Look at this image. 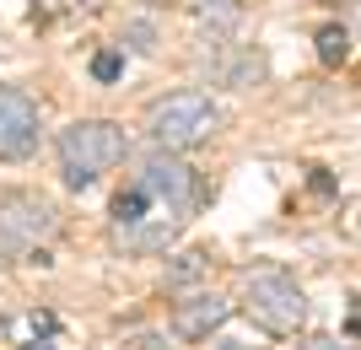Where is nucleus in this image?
<instances>
[{"instance_id":"nucleus-12","label":"nucleus","mask_w":361,"mask_h":350,"mask_svg":"<svg viewBox=\"0 0 361 350\" xmlns=\"http://www.w3.org/2000/svg\"><path fill=\"white\" fill-rule=\"evenodd\" d=\"M81 0H32V11H27V22L32 27H49V22H60V16H71Z\"/></svg>"},{"instance_id":"nucleus-9","label":"nucleus","mask_w":361,"mask_h":350,"mask_svg":"<svg viewBox=\"0 0 361 350\" xmlns=\"http://www.w3.org/2000/svg\"><path fill=\"white\" fill-rule=\"evenodd\" d=\"M238 22H243V6H238V0H205L200 16H195L200 44H205V49H226V44H232V32H238Z\"/></svg>"},{"instance_id":"nucleus-18","label":"nucleus","mask_w":361,"mask_h":350,"mask_svg":"<svg viewBox=\"0 0 361 350\" xmlns=\"http://www.w3.org/2000/svg\"><path fill=\"white\" fill-rule=\"evenodd\" d=\"M22 350H54V345H44V339H38V345H22Z\"/></svg>"},{"instance_id":"nucleus-5","label":"nucleus","mask_w":361,"mask_h":350,"mask_svg":"<svg viewBox=\"0 0 361 350\" xmlns=\"http://www.w3.org/2000/svg\"><path fill=\"white\" fill-rule=\"evenodd\" d=\"M135 189H140V194H151L162 211L189 215V205H195V194H200V178H195V168L183 162V151H157V156L140 162Z\"/></svg>"},{"instance_id":"nucleus-2","label":"nucleus","mask_w":361,"mask_h":350,"mask_svg":"<svg viewBox=\"0 0 361 350\" xmlns=\"http://www.w3.org/2000/svg\"><path fill=\"white\" fill-rule=\"evenodd\" d=\"M221 130V113L205 92H173L146 113V135L157 151H189L200 140H211Z\"/></svg>"},{"instance_id":"nucleus-14","label":"nucleus","mask_w":361,"mask_h":350,"mask_svg":"<svg viewBox=\"0 0 361 350\" xmlns=\"http://www.w3.org/2000/svg\"><path fill=\"white\" fill-rule=\"evenodd\" d=\"M264 76V54H243L232 70H226V87H243V81H259Z\"/></svg>"},{"instance_id":"nucleus-7","label":"nucleus","mask_w":361,"mask_h":350,"mask_svg":"<svg viewBox=\"0 0 361 350\" xmlns=\"http://www.w3.org/2000/svg\"><path fill=\"white\" fill-rule=\"evenodd\" d=\"M226 318H232V302L216 296V291H200V296H183V302L173 307V335L195 345V339H211Z\"/></svg>"},{"instance_id":"nucleus-1","label":"nucleus","mask_w":361,"mask_h":350,"mask_svg":"<svg viewBox=\"0 0 361 350\" xmlns=\"http://www.w3.org/2000/svg\"><path fill=\"white\" fill-rule=\"evenodd\" d=\"M130 151V140L114 119H75L71 130H60V173L71 189H87L103 173H114Z\"/></svg>"},{"instance_id":"nucleus-17","label":"nucleus","mask_w":361,"mask_h":350,"mask_svg":"<svg viewBox=\"0 0 361 350\" xmlns=\"http://www.w3.org/2000/svg\"><path fill=\"white\" fill-rule=\"evenodd\" d=\"M211 350H254V345H211Z\"/></svg>"},{"instance_id":"nucleus-6","label":"nucleus","mask_w":361,"mask_h":350,"mask_svg":"<svg viewBox=\"0 0 361 350\" xmlns=\"http://www.w3.org/2000/svg\"><path fill=\"white\" fill-rule=\"evenodd\" d=\"M38 151V103L16 87H0V162H22Z\"/></svg>"},{"instance_id":"nucleus-13","label":"nucleus","mask_w":361,"mask_h":350,"mask_svg":"<svg viewBox=\"0 0 361 350\" xmlns=\"http://www.w3.org/2000/svg\"><path fill=\"white\" fill-rule=\"evenodd\" d=\"M92 76L103 81V87H108V81H119L124 76V54H119V49H97V54H92Z\"/></svg>"},{"instance_id":"nucleus-8","label":"nucleus","mask_w":361,"mask_h":350,"mask_svg":"<svg viewBox=\"0 0 361 350\" xmlns=\"http://www.w3.org/2000/svg\"><path fill=\"white\" fill-rule=\"evenodd\" d=\"M183 215H167V211H151L140 221H114V243L124 254H167V243L178 237Z\"/></svg>"},{"instance_id":"nucleus-10","label":"nucleus","mask_w":361,"mask_h":350,"mask_svg":"<svg viewBox=\"0 0 361 350\" xmlns=\"http://www.w3.org/2000/svg\"><path fill=\"white\" fill-rule=\"evenodd\" d=\"M205 275H211V254L189 248V254H178V259L167 264L162 286H167V291H183V286H195V280H205Z\"/></svg>"},{"instance_id":"nucleus-16","label":"nucleus","mask_w":361,"mask_h":350,"mask_svg":"<svg viewBox=\"0 0 361 350\" xmlns=\"http://www.w3.org/2000/svg\"><path fill=\"white\" fill-rule=\"evenodd\" d=\"M307 350H356V345H340V339H307Z\"/></svg>"},{"instance_id":"nucleus-4","label":"nucleus","mask_w":361,"mask_h":350,"mask_svg":"<svg viewBox=\"0 0 361 350\" xmlns=\"http://www.w3.org/2000/svg\"><path fill=\"white\" fill-rule=\"evenodd\" d=\"M60 232V211L38 194H0V259H27Z\"/></svg>"},{"instance_id":"nucleus-3","label":"nucleus","mask_w":361,"mask_h":350,"mask_svg":"<svg viewBox=\"0 0 361 350\" xmlns=\"http://www.w3.org/2000/svg\"><path fill=\"white\" fill-rule=\"evenodd\" d=\"M243 313L264 329V335H297L302 323H307V296L291 275L281 270H259L248 275V286H243Z\"/></svg>"},{"instance_id":"nucleus-15","label":"nucleus","mask_w":361,"mask_h":350,"mask_svg":"<svg viewBox=\"0 0 361 350\" xmlns=\"http://www.w3.org/2000/svg\"><path fill=\"white\" fill-rule=\"evenodd\" d=\"M124 44L135 49V54H151L157 49V27L151 22H124Z\"/></svg>"},{"instance_id":"nucleus-19","label":"nucleus","mask_w":361,"mask_h":350,"mask_svg":"<svg viewBox=\"0 0 361 350\" xmlns=\"http://www.w3.org/2000/svg\"><path fill=\"white\" fill-rule=\"evenodd\" d=\"M151 6H162V0H151Z\"/></svg>"},{"instance_id":"nucleus-11","label":"nucleus","mask_w":361,"mask_h":350,"mask_svg":"<svg viewBox=\"0 0 361 350\" xmlns=\"http://www.w3.org/2000/svg\"><path fill=\"white\" fill-rule=\"evenodd\" d=\"M318 60L324 65H345V54H350V32L345 27H318Z\"/></svg>"}]
</instances>
